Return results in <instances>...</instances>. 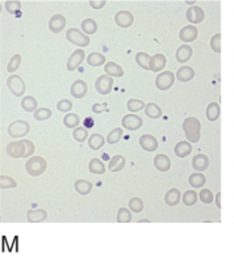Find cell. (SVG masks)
Instances as JSON below:
<instances>
[{
	"label": "cell",
	"mask_w": 234,
	"mask_h": 262,
	"mask_svg": "<svg viewBox=\"0 0 234 262\" xmlns=\"http://www.w3.org/2000/svg\"><path fill=\"white\" fill-rule=\"evenodd\" d=\"M34 144L28 139L18 140V142H11L7 146V154L11 158L20 159V158H29L33 155Z\"/></svg>",
	"instance_id": "cell-1"
},
{
	"label": "cell",
	"mask_w": 234,
	"mask_h": 262,
	"mask_svg": "<svg viewBox=\"0 0 234 262\" xmlns=\"http://www.w3.org/2000/svg\"><path fill=\"white\" fill-rule=\"evenodd\" d=\"M183 130L188 142H191V143L199 142V139H200L201 123L198 118H195V117H188L187 119H184Z\"/></svg>",
	"instance_id": "cell-2"
},
{
	"label": "cell",
	"mask_w": 234,
	"mask_h": 262,
	"mask_svg": "<svg viewBox=\"0 0 234 262\" xmlns=\"http://www.w3.org/2000/svg\"><path fill=\"white\" fill-rule=\"evenodd\" d=\"M46 168H48V163L41 156H33V158H30L27 161V164H25V169H27V172L32 177L41 176L42 173L46 170Z\"/></svg>",
	"instance_id": "cell-3"
},
{
	"label": "cell",
	"mask_w": 234,
	"mask_h": 262,
	"mask_svg": "<svg viewBox=\"0 0 234 262\" xmlns=\"http://www.w3.org/2000/svg\"><path fill=\"white\" fill-rule=\"evenodd\" d=\"M30 126L27 121L18 119L8 126V134L12 138H23L29 133Z\"/></svg>",
	"instance_id": "cell-4"
},
{
	"label": "cell",
	"mask_w": 234,
	"mask_h": 262,
	"mask_svg": "<svg viewBox=\"0 0 234 262\" xmlns=\"http://www.w3.org/2000/svg\"><path fill=\"white\" fill-rule=\"evenodd\" d=\"M66 38L67 41H70L74 45L79 46V48H86L90 43V37L84 36L81 30L75 29V28H71V29L67 30Z\"/></svg>",
	"instance_id": "cell-5"
},
{
	"label": "cell",
	"mask_w": 234,
	"mask_h": 262,
	"mask_svg": "<svg viewBox=\"0 0 234 262\" xmlns=\"http://www.w3.org/2000/svg\"><path fill=\"white\" fill-rule=\"evenodd\" d=\"M7 86H8V90L11 91L12 95H15L16 97H21L25 92V83L18 75H11V76L7 79Z\"/></svg>",
	"instance_id": "cell-6"
},
{
	"label": "cell",
	"mask_w": 234,
	"mask_h": 262,
	"mask_svg": "<svg viewBox=\"0 0 234 262\" xmlns=\"http://www.w3.org/2000/svg\"><path fill=\"white\" fill-rule=\"evenodd\" d=\"M175 83V75L171 71H163L157 76L155 85L158 90L166 91L170 90Z\"/></svg>",
	"instance_id": "cell-7"
},
{
	"label": "cell",
	"mask_w": 234,
	"mask_h": 262,
	"mask_svg": "<svg viewBox=\"0 0 234 262\" xmlns=\"http://www.w3.org/2000/svg\"><path fill=\"white\" fill-rule=\"evenodd\" d=\"M113 86V79L109 75H102L95 83V88L100 95H108Z\"/></svg>",
	"instance_id": "cell-8"
},
{
	"label": "cell",
	"mask_w": 234,
	"mask_h": 262,
	"mask_svg": "<svg viewBox=\"0 0 234 262\" xmlns=\"http://www.w3.org/2000/svg\"><path fill=\"white\" fill-rule=\"evenodd\" d=\"M123 123V127L129 131H135L138 128H141V126L144 125V121H142L141 117L135 116V114H126L125 117L121 121Z\"/></svg>",
	"instance_id": "cell-9"
},
{
	"label": "cell",
	"mask_w": 234,
	"mask_h": 262,
	"mask_svg": "<svg viewBox=\"0 0 234 262\" xmlns=\"http://www.w3.org/2000/svg\"><path fill=\"white\" fill-rule=\"evenodd\" d=\"M84 58H86V53H84V50H76L74 51V53L71 54V57L69 58V60H67V70L69 71H74V70H76L81 66V63L83 62Z\"/></svg>",
	"instance_id": "cell-10"
},
{
	"label": "cell",
	"mask_w": 234,
	"mask_h": 262,
	"mask_svg": "<svg viewBox=\"0 0 234 262\" xmlns=\"http://www.w3.org/2000/svg\"><path fill=\"white\" fill-rule=\"evenodd\" d=\"M88 86L84 80H76L72 83L71 88H70V92H71V96L74 98H83L84 96L87 95Z\"/></svg>",
	"instance_id": "cell-11"
},
{
	"label": "cell",
	"mask_w": 234,
	"mask_h": 262,
	"mask_svg": "<svg viewBox=\"0 0 234 262\" xmlns=\"http://www.w3.org/2000/svg\"><path fill=\"white\" fill-rule=\"evenodd\" d=\"M205 15H204V11L200 8V7H189L188 11H187V20L189 23H192V24H199L201 21L204 20Z\"/></svg>",
	"instance_id": "cell-12"
},
{
	"label": "cell",
	"mask_w": 234,
	"mask_h": 262,
	"mask_svg": "<svg viewBox=\"0 0 234 262\" xmlns=\"http://www.w3.org/2000/svg\"><path fill=\"white\" fill-rule=\"evenodd\" d=\"M133 20H134V17L128 11H120V12H117L116 16H114L116 24L121 28H129L133 24Z\"/></svg>",
	"instance_id": "cell-13"
},
{
	"label": "cell",
	"mask_w": 234,
	"mask_h": 262,
	"mask_svg": "<svg viewBox=\"0 0 234 262\" xmlns=\"http://www.w3.org/2000/svg\"><path fill=\"white\" fill-rule=\"evenodd\" d=\"M140 146L147 152H154L158 148V142H157L155 138L153 135L145 134L140 138Z\"/></svg>",
	"instance_id": "cell-14"
},
{
	"label": "cell",
	"mask_w": 234,
	"mask_h": 262,
	"mask_svg": "<svg viewBox=\"0 0 234 262\" xmlns=\"http://www.w3.org/2000/svg\"><path fill=\"white\" fill-rule=\"evenodd\" d=\"M65 27H66V18L62 15H54L49 21V29L53 33L62 32Z\"/></svg>",
	"instance_id": "cell-15"
},
{
	"label": "cell",
	"mask_w": 234,
	"mask_h": 262,
	"mask_svg": "<svg viewBox=\"0 0 234 262\" xmlns=\"http://www.w3.org/2000/svg\"><path fill=\"white\" fill-rule=\"evenodd\" d=\"M179 38L184 42H192L198 38V29L193 25H188L184 27L183 29L180 30Z\"/></svg>",
	"instance_id": "cell-16"
},
{
	"label": "cell",
	"mask_w": 234,
	"mask_h": 262,
	"mask_svg": "<svg viewBox=\"0 0 234 262\" xmlns=\"http://www.w3.org/2000/svg\"><path fill=\"white\" fill-rule=\"evenodd\" d=\"M166 66V57L163 54H155L154 57H151L150 59V66H149V70L154 72L162 71Z\"/></svg>",
	"instance_id": "cell-17"
},
{
	"label": "cell",
	"mask_w": 234,
	"mask_h": 262,
	"mask_svg": "<svg viewBox=\"0 0 234 262\" xmlns=\"http://www.w3.org/2000/svg\"><path fill=\"white\" fill-rule=\"evenodd\" d=\"M193 76H195V71H193L192 67H188V66L180 67L177 72V79L182 83H187L191 79H193Z\"/></svg>",
	"instance_id": "cell-18"
},
{
	"label": "cell",
	"mask_w": 234,
	"mask_h": 262,
	"mask_svg": "<svg viewBox=\"0 0 234 262\" xmlns=\"http://www.w3.org/2000/svg\"><path fill=\"white\" fill-rule=\"evenodd\" d=\"M208 165H209V159L205 155H203V154H199V155H196L192 159V167L198 172H204L208 168Z\"/></svg>",
	"instance_id": "cell-19"
},
{
	"label": "cell",
	"mask_w": 234,
	"mask_h": 262,
	"mask_svg": "<svg viewBox=\"0 0 234 262\" xmlns=\"http://www.w3.org/2000/svg\"><path fill=\"white\" fill-rule=\"evenodd\" d=\"M104 71H105V74L109 75V76H112V78H121V76L124 75L123 67L114 62L105 63Z\"/></svg>",
	"instance_id": "cell-20"
},
{
	"label": "cell",
	"mask_w": 234,
	"mask_h": 262,
	"mask_svg": "<svg viewBox=\"0 0 234 262\" xmlns=\"http://www.w3.org/2000/svg\"><path fill=\"white\" fill-rule=\"evenodd\" d=\"M154 165L161 172H167L170 167H171V160L166 155H157L154 158Z\"/></svg>",
	"instance_id": "cell-21"
},
{
	"label": "cell",
	"mask_w": 234,
	"mask_h": 262,
	"mask_svg": "<svg viewBox=\"0 0 234 262\" xmlns=\"http://www.w3.org/2000/svg\"><path fill=\"white\" fill-rule=\"evenodd\" d=\"M192 57V49L188 45L180 46L177 50V60L180 63H186L188 62L189 58Z\"/></svg>",
	"instance_id": "cell-22"
},
{
	"label": "cell",
	"mask_w": 234,
	"mask_h": 262,
	"mask_svg": "<svg viewBox=\"0 0 234 262\" xmlns=\"http://www.w3.org/2000/svg\"><path fill=\"white\" fill-rule=\"evenodd\" d=\"M192 152V146L189 142H179L175 146V155L178 158H187Z\"/></svg>",
	"instance_id": "cell-23"
},
{
	"label": "cell",
	"mask_w": 234,
	"mask_h": 262,
	"mask_svg": "<svg viewBox=\"0 0 234 262\" xmlns=\"http://www.w3.org/2000/svg\"><path fill=\"white\" fill-rule=\"evenodd\" d=\"M180 200H182V194H180V191L175 188L170 189L165 195V202L167 203L168 206L178 205V203L180 202Z\"/></svg>",
	"instance_id": "cell-24"
},
{
	"label": "cell",
	"mask_w": 234,
	"mask_h": 262,
	"mask_svg": "<svg viewBox=\"0 0 234 262\" xmlns=\"http://www.w3.org/2000/svg\"><path fill=\"white\" fill-rule=\"evenodd\" d=\"M125 167V159L121 155H114L108 164V169L111 172H120Z\"/></svg>",
	"instance_id": "cell-25"
},
{
	"label": "cell",
	"mask_w": 234,
	"mask_h": 262,
	"mask_svg": "<svg viewBox=\"0 0 234 262\" xmlns=\"http://www.w3.org/2000/svg\"><path fill=\"white\" fill-rule=\"evenodd\" d=\"M48 217V212L45 210L38 209V210H29L28 211V221L32 223H38V222L45 221Z\"/></svg>",
	"instance_id": "cell-26"
},
{
	"label": "cell",
	"mask_w": 234,
	"mask_h": 262,
	"mask_svg": "<svg viewBox=\"0 0 234 262\" xmlns=\"http://www.w3.org/2000/svg\"><path fill=\"white\" fill-rule=\"evenodd\" d=\"M105 143V139L103 138V135L100 134H92L90 138H88V146H90L91 149L93 151H98V149L102 148Z\"/></svg>",
	"instance_id": "cell-27"
},
{
	"label": "cell",
	"mask_w": 234,
	"mask_h": 262,
	"mask_svg": "<svg viewBox=\"0 0 234 262\" xmlns=\"http://www.w3.org/2000/svg\"><path fill=\"white\" fill-rule=\"evenodd\" d=\"M88 169L92 174H103L105 172V165L100 159H92L88 164Z\"/></svg>",
	"instance_id": "cell-28"
},
{
	"label": "cell",
	"mask_w": 234,
	"mask_h": 262,
	"mask_svg": "<svg viewBox=\"0 0 234 262\" xmlns=\"http://www.w3.org/2000/svg\"><path fill=\"white\" fill-rule=\"evenodd\" d=\"M145 113H146V116L151 119H158L159 117L162 116L161 107L157 104H154V102H150V104H147L146 106H145Z\"/></svg>",
	"instance_id": "cell-29"
},
{
	"label": "cell",
	"mask_w": 234,
	"mask_h": 262,
	"mask_svg": "<svg viewBox=\"0 0 234 262\" xmlns=\"http://www.w3.org/2000/svg\"><path fill=\"white\" fill-rule=\"evenodd\" d=\"M37 100L32 96H25L23 100H21V107L24 109L25 112H36L37 111Z\"/></svg>",
	"instance_id": "cell-30"
},
{
	"label": "cell",
	"mask_w": 234,
	"mask_h": 262,
	"mask_svg": "<svg viewBox=\"0 0 234 262\" xmlns=\"http://www.w3.org/2000/svg\"><path fill=\"white\" fill-rule=\"evenodd\" d=\"M207 118L210 122H215L217 121V118L220 117V105L217 102H210L207 107Z\"/></svg>",
	"instance_id": "cell-31"
},
{
	"label": "cell",
	"mask_w": 234,
	"mask_h": 262,
	"mask_svg": "<svg viewBox=\"0 0 234 262\" xmlns=\"http://www.w3.org/2000/svg\"><path fill=\"white\" fill-rule=\"evenodd\" d=\"M75 190L82 195H87L91 190H92V184L86 180H78L75 182Z\"/></svg>",
	"instance_id": "cell-32"
},
{
	"label": "cell",
	"mask_w": 234,
	"mask_h": 262,
	"mask_svg": "<svg viewBox=\"0 0 234 262\" xmlns=\"http://www.w3.org/2000/svg\"><path fill=\"white\" fill-rule=\"evenodd\" d=\"M79 122H81V119H79V117L75 113H67L65 118H63V123H65L67 128L79 127Z\"/></svg>",
	"instance_id": "cell-33"
},
{
	"label": "cell",
	"mask_w": 234,
	"mask_h": 262,
	"mask_svg": "<svg viewBox=\"0 0 234 262\" xmlns=\"http://www.w3.org/2000/svg\"><path fill=\"white\" fill-rule=\"evenodd\" d=\"M82 30H83L86 34H93V33H96L98 30V24L95 23V20H92V18H86V20H83V23H82Z\"/></svg>",
	"instance_id": "cell-34"
},
{
	"label": "cell",
	"mask_w": 234,
	"mask_h": 262,
	"mask_svg": "<svg viewBox=\"0 0 234 262\" xmlns=\"http://www.w3.org/2000/svg\"><path fill=\"white\" fill-rule=\"evenodd\" d=\"M205 176L203 174V173H193V174H191L189 176V185L192 186V188H201L203 185L205 184Z\"/></svg>",
	"instance_id": "cell-35"
},
{
	"label": "cell",
	"mask_w": 234,
	"mask_h": 262,
	"mask_svg": "<svg viewBox=\"0 0 234 262\" xmlns=\"http://www.w3.org/2000/svg\"><path fill=\"white\" fill-rule=\"evenodd\" d=\"M87 63L92 67H99V66L104 64L105 63V58L103 54L99 53H91L87 58Z\"/></svg>",
	"instance_id": "cell-36"
},
{
	"label": "cell",
	"mask_w": 234,
	"mask_h": 262,
	"mask_svg": "<svg viewBox=\"0 0 234 262\" xmlns=\"http://www.w3.org/2000/svg\"><path fill=\"white\" fill-rule=\"evenodd\" d=\"M150 55H147L146 53H138L135 55V60H137V64L144 70H149V66H150Z\"/></svg>",
	"instance_id": "cell-37"
},
{
	"label": "cell",
	"mask_w": 234,
	"mask_h": 262,
	"mask_svg": "<svg viewBox=\"0 0 234 262\" xmlns=\"http://www.w3.org/2000/svg\"><path fill=\"white\" fill-rule=\"evenodd\" d=\"M145 106H146V105L144 104V101H142V100L130 98L129 101H128V111L133 112V113L142 111V109H145Z\"/></svg>",
	"instance_id": "cell-38"
},
{
	"label": "cell",
	"mask_w": 234,
	"mask_h": 262,
	"mask_svg": "<svg viewBox=\"0 0 234 262\" xmlns=\"http://www.w3.org/2000/svg\"><path fill=\"white\" fill-rule=\"evenodd\" d=\"M182 200H183V203L186 206H192L195 205L196 201H198V194L193 190H187L186 193L183 194V196H182Z\"/></svg>",
	"instance_id": "cell-39"
},
{
	"label": "cell",
	"mask_w": 234,
	"mask_h": 262,
	"mask_svg": "<svg viewBox=\"0 0 234 262\" xmlns=\"http://www.w3.org/2000/svg\"><path fill=\"white\" fill-rule=\"evenodd\" d=\"M121 137H123V130H121L120 127H117L109 133L108 137H107V142H108L109 144H114L117 143V142H120Z\"/></svg>",
	"instance_id": "cell-40"
},
{
	"label": "cell",
	"mask_w": 234,
	"mask_h": 262,
	"mask_svg": "<svg viewBox=\"0 0 234 262\" xmlns=\"http://www.w3.org/2000/svg\"><path fill=\"white\" fill-rule=\"evenodd\" d=\"M130 221H132V215H130L129 210L125 209V207L119 210V212H117V222L119 223H129Z\"/></svg>",
	"instance_id": "cell-41"
},
{
	"label": "cell",
	"mask_w": 234,
	"mask_h": 262,
	"mask_svg": "<svg viewBox=\"0 0 234 262\" xmlns=\"http://www.w3.org/2000/svg\"><path fill=\"white\" fill-rule=\"evenodd\" d=\"M72 137L76 142H84L88 138V131L86 127H76L72 131Z\"/></svg>",
	"instance_id": "cell-42"
},
{
	"label": "cell",
	"mask_w": 234,
	"mask_h": 262,
	"mask_svg": "<svg viewBox=\"0 0 234 262\" xmlns=\"http://www.w3.org/2000/svg\"><path fill=\"white\" fill-rule=\"evenodd\" d=\"M51 117V111L48 107H41V109H37L34 112V119L36 121H46Z\"/></svg>",
	"instance_id": "cell-43"
},
{
	"label": "cell",
	"mask_w": 234,
	"mask_h": 262,
	"mask_svg": "<svg viewBox=\"0 0 234 262\" xmlns=\"http://www.w3.org/2000/svg\"><path fill=\"white\" fill-rule=\"evenodd\" d=\"M20 2H7L6 3L7 11H8L9 13H12V15H16V17H20Z\"/></svg>",
	"instance_id": "cell-44"
},
{
	"label": "cell",
	"mask_w": 234,
	"mask_h": 262,
	"mask_svg": "<svg viewBox=\"0 0 234 262\" xmlns=\"http://www.w3.org/2000/svg\"><path fill=\"white\" fill-rule=\"evenodd\" d=\"M20 63H21V57L18 55V54H15L12 58H11V60H9L8 66H7V71L8 72H15L16 70L20 67Z\"/></svg>",
	"instance_id": "cell-45"
},
{
	"label": "cell",
	"mask_w": 234,
	"mask_h": 262,
	"mask_svg": "<svg viewBox=\"0 0 234 262\" xmlns=\"http://www.w3.org/2000/svg\"><path fill=\"white\" fill-rule=\"evenodd\" d=\"M17 184L13 179L8 176H2L0 177V188L2 189H11V188H16Z\"/></svg>",
	"instance_id": "cell-46"
},
{
	"label": "cell",
	"mask_w": 234,
	"mask_h": 262,
	"mask_svg": "<svg viewBox=\"0 0 234 262\" xmlns=\"http://www.w3.org/2000/svg\"><path fill=\"white\" fill-rule=\"evenodd\" d=\"M129 207L132 211L140 212V211H142V209H144V202H142L141 198L134 196V198H132V200L129 201Z\"/></svg>",
	"instance_id": "cell-47"
},
{
	"label": "cell",
	"mask_w": 234,
	"mask_h": 262,
	"mask_svg": "<svg viewBox=\"0 0 234 262\" xmlns=\"http://www.w3.org/2000/svg\"><path fill=\"white\" fill-rule=\"evenodd\" d=\"M200 200L203 203H212L213 202V194H212V191L209 190V189H203V190L200 191Z\"/></svg>",
	"instance_id": "cell-48"
},
{
	"label": "cell",
	"mask_w": 234,
	"mask_h": 262,
	"mask_svg": "<svg viewBox=\"0 0 234 262\" xmlns=\"http://www.w3.org/2000/svg\"><path fill=\"white\" fill-rule=\"evenodd\" d=\"M210 48L216 53L221 51V34H216V36L212 37V39H210Z\"/></svg>",
	"instance_id": "cell-49"
},
{
	"label": "cell",
	"mask_w": 234,
	"mask_h": 262,
	"mask_svg": "<svg viewBox=\"0 0 234 262\" xmlns=\"http://www.w3.org/2000/svg\"><path fill=\"white\" fill-rule=\"evenodd\" d=\"M57 109L60 112H70L72 109V102L70 100H61L57 104Z\"/></svg>",
	"instance_id": "cell-50"
},
{
	"label": "cell",
	"mask_w": 234,
	"mask_h": 262,
	"mask_svg": "<svg viewBox=\"0 0 234 262\" xmlns=\"http://www.w3.org/2000/svg\"><path fill=\"white\" fill-rule=\"evenodd\" d=\"M92 112L96 114L103 113V112H108V104L107 102H102V104H95L92 106Z\"/></svg>",
	"instance_id": "cell-51"
},
{
	"label": "cell",
	"mask_w": 234,
	"mask_h": 262,
	"mask_svg": "<svg viewBox=\"0 0 234 262\" xmlns=\"http://www.w3.org/2000/svg\"><path fill=\"white\" fill-rule=\"evenodd\" d=\"M91 7L95 9H99V8H103V7L105 6V0H102V2H93V0H91L90 2Z\"/></svg>",
	"instance_id": "cell-52"
},
{
	"label": "cell",
	"mask_w": 234,
	"mask_h": 262,
	"mask_svg": "<svg viewBox=\"0 0 234 262\" xmlns=\"http://www.w3.org/2000/svg\"><path fill=\"white\" fill-rule=\"evenodd\" d=\"M84 126H86V127H92V126H93V119L90 118V117H87V118L84 119Z\"/></svg>",
	"instance_id": "cell-53"
},
{
	"label": "cell",
	"mask_w": 234,
	"mask_h": 262,
	"mask_svg": "<svg viewBox=\"0 0 234 262\" xmlns=\"http://www.w3.org/2000/svg\"><path fill=\"white\" fill-rule=\"evenodd\" d=\"M220 200H221V193H219L217 194V196H216V203H217V207H221V202H220Z\"/></svg>",
	"instance_id": "cell-54"
}]
</instances>
